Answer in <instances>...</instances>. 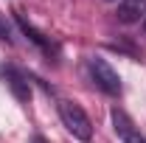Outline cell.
I'll return each mask as SVG.
<instances>
[{
    "mask_svg": "<svg viewBox=\"0 0 146 143\" xmlns=\"http://www.w3.org/2000/svg\"><path fill=\"white\" fill-rule=\"evenodd\" d=\"M59 118H62L65 129L70 132L76 140L90 143V138H93V121H90V115L79 107L76 101H59Z\"/></svg>",
    "mask_w": 146,
    "mask_h": 143,
    "instance_id": "obj_1",
    "label": "cell"
},
{
    "mask_svg": "<svg viewBox=\"0 0 146 143\" xmlns=\"http://www.w3.org/2000/svg\"><path fill=\"white\" fill-rule=\"evenodd\" d=\"M87 70H90L93 81L104 90L107 95H118V93H121V76L112 70V65H110L107 59H98V56H93L90 62H87Z\"/></svg>",
    "mask_w": 146,
    "mask_h": 143,
    "instance_id": "obj_2",
    "label": "cell"
},
{
    "mask_svg": "<svg viewBox=\"0 0 146 143\" xmlns=\"http://www.w3.org/2000/svg\"><path fill=\"white\" fill-rule=\"evenodd\" d=\"M110 121H112V129H115V135L121 138L124 143H146V138L141 135V129L135 126V121L129 118L124 109H112L110 112Z\"/></svg>",
    "mask_w": 146,
    "mask_h": 143,
    "instance_id": "obj_3",
    "label": "cell"
},
{
    "mask_svg": "<svg viewBox=\"0 0 146 143\" xmlns=\"http://www.w3.org/2000/svg\"><path fill=\"white\" fill-rule=\"evenodd\" d=\"M3 79H6V84H9V90L14 93L17 101H23V104L31 101V84H28V76H25L23 70H17V68H6V70H3Z\"/></svg>",
    "mask_w": 146,
    "mask_h": 143,
    "instance_id": "obj_4",
    "label": "cell"
},
{
    "mask_svg": "<svg viewBox=\"0 0 146 143\" xmlns=\"http://www.w3.org/2000/svg\"><path fill=\"white\" fill-rule=\"evenodd\" d=\"M115 17L121 20V23H141L146 17V0H118V11H115Z\"/></svg>",
    "mask_w": 146,
    "mask_h": 143,
    "instance_id": "obj_5",
    "label": "cell"
},
{
    "mask_svg": "<svg viewBox=\"0 0 146 143\" xmlns=\"http://www.w3.org/2000/svg\"><path fill=\"white\" fill-rule=\"evenodd\" d=\"M14 17H17V25L23 28V34L28 36L34 45H39V48H45V51H48V39H45V36L39 34V31H36V28L28 23V20H25V14H23V11H14Z\"/></svg>",
    "mask_w": 146,
    "mask_h": 143,
    "instance_id": "obj_6",
    "label": "cell"
},
{
    "mask_svg": "<svg viewBox=\"0 0 146 143\" xmlns=\"http://www.w3.org/2000/svg\"><path fill=\"white\" fill-rule=\"evenodd\" d=\"M0 39L11 42V28H9V23H6V17H3V14H0Z\"/></svg>",
    "mask_w": 146,
    "mask_h": 143,
    "instance_id": "obj_7",
    "label": "cell"
},
{
    "mask_svg": "<svg viewBox=\"0 0 146 143\" xmlns=\"http://www.w3.org/2000/svg\"><path fill=\"white\" fill-rule=\"evenodd\" d=\"M28 143H48V140H45L42 135H34V138H31V140H28Z\"/></svg>",
    "mask_w": 146,
    "mask_h": 143,
    "instance_id": "obj_8",
    "label": "cell"
},
{
    "mask_svg": "<svg viewBox=\"0 0 146 143\" xmlns=\"http://www.w3.org/2000/svg\"><path fill=\"white\" fill-rule=\"evenodd\" d=\"M143 34H146V17H143Z\"/></svg>",
    "mask_w": 146,
    "mask_h": 143,
    "instance_id": "obj_9",
    "label": "cell"
}]
</instances>
